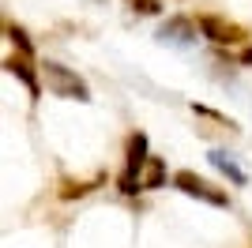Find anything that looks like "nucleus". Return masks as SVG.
<instances>
[{
	"instance_id": "nucleus-7",
	"label": "nucleus",
	"mask_w": 252,
	"mask_h": 248,
	"mask_svg": "<svg viewBox=\"0 0 252 248\" xmlns=\"http://www.w3.org/2000/svg\"><path fill=\"white\" fill-rule=\"evenodd\" d=\"M102 185H105V173L91 177V181H72V177H64L61 185H57V196H61L64 203H72V199H83V196H91V192H98Z\"/></svg>"
},
{
	"instance_id": "nucleus-6",
	"label": "nucleus",
	"mask_w": 252,
	"mask_h": 248,
	"mask_svg": "<svg viewBox=\"0 0 252 248\" xmlns=\"http://www.w3.org/2000/svg\"><path fill=\"white\" fill-rule=\"evenodd\" d=\"M200 23L189 19V15H169L166 23H162V31H158V41H169V45H196V38H200Z\"/></svg>"
},
{
	"instance_id": "nucleus-10",
	"label": "nucleus",
	"mask_w": 252,
	"mask_h": 248,
	"mask_svg": "<svg viewBox=\"0 0 252 248\" xmlns=\"http://www.w3.org/2000/svg\"><path fill=\"white\" fill-rule=\"evenodd\" d=\"M4 34H8V41L11 45H15V49H23V53H34V41L27 38V31H23V27H15V23H4Z\"/></svg>"
},
{
	"instance_id": "nucleus-9",
	"label": "nucleus",
	"mask_w": 252,
	"mask_h": 248,
	"mask_svg": "<svg viewBox=\"0 0 252 248\" xmlns=\"http://www.w3.org/2000/svg\"><path fill=\"white\" fill-rule=\"evenodd\" d=\"M207 158H211V165H215V169H219L222 177H230L233 185H249V173H245V169H241L237 162H233V158L226 155V151H211Z\"/></svg>"
},
{
	"instance_id": "nucleus-11",
	"label": "nucleus",
	"mask_w": 252,
	"mask_h": 248,
	"mask_svg": "<svg viewBox=\"0 0 252 248\" xmlns=\"http://www.w3.org/2000/svg\"><path fill=\"white\" fill-rule=\"evenodd\" d=\"M192 113H196V117H207V121H215V124H226L230 132H237V121H230L226 113H219V109H211V105H200V102H192Z\"/></svg>"
},
{
	"instance_id": "nucleus-13",
	"label": "nucleus",
	"mask_w": 252,
	"mask_h": 248,
	"mask_svg": "<svg viewBox=\"0 0 252 248\" xmlns=\"http://www.w3.org/2000/svg\"><path fill=\"white\" fill-rule=\"evenodd\" d=\"M241 64H245V68H252V45H249V49L241 53Z\"/></svg>"
},
{
	"instance_id": "nucleus-1",
	"label": "nucleus",
	"mask_w": 252,
	"mask_h": 248,
	"mask_svg": "<svg viewBox=\"0 0 252 248\" xmlns=\"http://www.w3.org/2000/svg\"><path fill=\"white\" fill-rule=\"evenodd\" d=\"M42 68V83L45 91L57 94V98H68V102H91V87H87L83 75H75L68 64L61 61H38Z\"/></svg>"
},
{
	"instance_id": "nucleus-2",
	"label": "nucleus",
	"mask_w": 252,
	"mask_h": 248,
	"mask_svg": "<svg viewBox=\"0 0 252 248\" xmlns=\"http://www.w3.org/2000/svg\"><path fill=\"white\" fill-rule=\"evenodd\" d=\"M151 158V143H147V132H132L125 139V169L117 177V188L125 196H136L143 192V165Z\"/></svg>"
},
{
	"instance_id": "nucleus-5",
	"label": "nucleus",
	"mask_w": 252,
	"mask_h": 248,
	"mask_svg": "<svg viewBox=\"0 0 252 248\" xmlns=\"http://www.w3.org/2000/svg\"><path fill=\"white\" fill-rule=\"evenodd\" d=\"M4 72L15 75V79L27 87L31 102H38V98H42V68L34 64V53H23V49L8 53V61H4Z\"/></svg>"
},
{
	"instance_id": "nucleus-3",
	"label": "nucleus",
	"mask_w": 252,
	"mask_h": 248,
	"mask_svg": "<svg viewBox=\"0 0 252 248\" xmlns=\"http://www.w3.org/2000/svg\"><path fill=\"white\" fill-rule=\"evenodd\" d=\"M173 188L185 192V196H192V199H203V203H211V207H230L226 188H219L215 181L200 177L196 169H177V173H173Z\"/></svg>"
},
{
	"instance_id": "nucleus-12",
	"label": "nucleus",
	"mask_w": 252,
	"mask_h": 248,
	"mask_svg": "<svg viewBox=\"0 0 252 248\" xmlns=\"http://www.w3.org/2000/svg\"><path fill=\"white\" fill-rule=\"evenodd\" d=\"M125 4L136 11V15H158V11H162V0H125Z\"/></svg>"
},
{
	"instance_id": "nucleus-8",
	"label": "nucleus",
	"mask_w": 252,
	"mask_h": 248,
	"mask_svg": "<svg viewBox=\"0 0 252 248\" xmlns=\"http://www.w3.org/2000/svg\"><path fill=\"white\" fill-rule=\"evenodd\" d=\"M169 181V169H166V158L151 155L147 165H143V192H155V188H166Z\"/></svg>"
},
{
	"instance_id": "nucleus-4",
	"label": "nucleus",
	"mask_w": 252,
	"mask_h": 248,
	"mask_svg": "<svg viewBox=\"0 0 252 248\" xmlns=\"http://www.w3.org/2000/svg\"><path fill=\"white\" fill-rule=\"evenodd\" d=\"M196 23H200V34L211 45H241V41L249 38V31H245L241 23L226 19V15H215V11H200Z\"/></svg>"
}]
</instances>
